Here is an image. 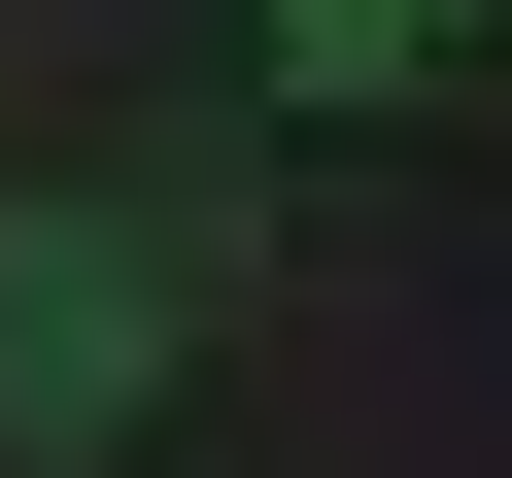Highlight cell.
<instances>
[{
	"label": "cell",
	"instance_id": "obj_1",
	"mask_svg": "<svg viewBox=\"0 0 512 478\" xmlns=\"http://www.w3.org/2000/svg\"><path fill=\"white\" fill-rule=\"evenodd\" d=\"M205 274H239V205H205V171L35 205V239H0V410H35V444H137V410H171V342H205Z\"/></svg>",
	"mask_w": 512,
	"mask_h": 478
},
{
	"label": "cell",
	"instance_id": "obj_2",
	"mask_svg": "<svg viewBox=\"0 0 512 478\" xmlns=\"http://www.w3.org/2000/svg\"><path fill=\"white\" fill-rule=\"evenodd\" d=\"M478 0H274V103H444Z\"/></svg>",
	"mask_w": 512,
	"mask_h": 478
}]
</instances>
